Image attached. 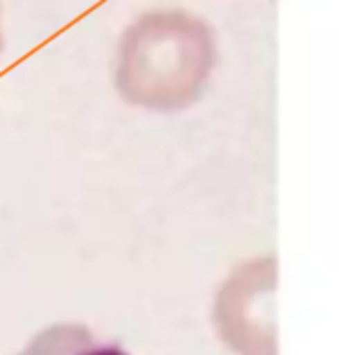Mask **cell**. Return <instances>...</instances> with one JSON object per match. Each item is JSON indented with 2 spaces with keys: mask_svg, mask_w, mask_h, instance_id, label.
Returning <instances> with one entry per match:
<instances>
[{
  "mask_svg": "<svg viewBox=\"0 0 339 355\" xmlns=\"http://www.w3.org/2000/svg\"><path fill=\"white\" fill-rule=\"evenodd\" d=\"M222 67L220 28L185 7H162L125 28L113 83L127 104L175 113L199 104Z\"/></svg>",
  "mask_w": 339,
  "mask_h": 355,
  "instance_id": "obj_1",
  "label": "cell"
},
{
  "mask_svg": "<svg viewBox=\"0 0 339 355\" xmlns=\"http://www.w3.org/2000/svg\"><path fill=\"white\" fill-rule=\"evenodd\" d=\"M3 44H5V40H3V3H0V53H3Z\"/></svg>",
  "mask_w": 339,
  "mask_h": 355,
  "instance_id": "obj_3",
  "label": "cell"
},
{
  "mask_svg": "<svg viewBox=\"0 0 339 355\" xmlns=\"http://www.w3.org/2000/svg\"><path fill=\"white\" fill-rule=\"evenodd\" d=\"M14 355H130L123 346L95 335L83 323H55L37 332Z\"/></svg>",
  "mask_w": 339,
  "mask_h": 355,
  "instance_id": "obj_2",
  "label": "cell"
}]
</instances>
